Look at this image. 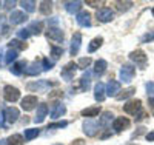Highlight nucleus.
I'll use <instances>...</instances> for the list:
<instances>
[{
	"instance_id": "obj_21",
	"label": "nucleus",
	"mask_w": 154,
	"mask_h": 145,
	"mask_svg": "<svg viewBox=\"0 0 154 145\" xmlns=\"http://www.w3.org/2000/svg\"><path fill=\"white\" fill-rule=\"evenodd\" d=\"M106 68H108V63H106L105 59H99V60L94 62V74L97 77H100L102 74H103L106 71Z\"/></svg>"
},
{
	"instance_id": "obj_14",
	"label": "nucleus",
	"mask_w": 154,
	"mask_h": 145,
	"mask_svg": "<svg viewBox=\"0 0 154 145\" xmlns=\"http://www.w3.org/2000/svg\"><path fill=\"white\" fill-rule=\"evenodd\" d=\"M66 113V107L63 103H54L53 107H51L49 110V116H51V119H59V117H62L63 114Z\"/></svg>"
},
{
	"instance_id": "obj_6",
	"label": "nucleus",
	"mask_w": 154,
	"mask_h": 145,
	"mask_svg": "<svg viewBox=\"0 0 154 145\" xmlns=\"http://www.w3.org/2000/svg\"><path fill=\"white\" fill-rule=\"evenodd\" d=\"M77 68H79V65H77L75 62H68L65 67L62 68V79H63V80H66V82H71Z\"/></svg>"
},
{
	"instance_id": "obj_47",
	"label": "nucleus",
	"mask_w": 154,
	"mask_h": 145,
	"mask_svg": "<svg viewBox=\"0 0 154 145\" xmlns=\"http://www.w3.org/2000/svg\"><path fill=\"white\" fill-rule=\"evenodd\" d=\"M145 137H146V140H148V142H154V130H152V131H149V133H146V136H145Z\"/></svg>"
},
{
	"instance_id": "obj_46",
	"label": "nucleus",
	"mask_w": 154,
	"mask_h": 145,
	"mask_svg": "<svg viewBox=\"0 0 154 145\" xmlns=\"http://www.w3.org/2000/svg\"><path fill=\"white\" fill-rule=\"evenodd\" d=\"M152 93H154V84H152V82H149V84L146 85V94H148V96H151Z\"/></svg>"
},
{
	"instance_id": "obj_15",
	"label": "nucleus",
	"mask_w": 154,
	"mask_h": 145,
	"mask_svg": "<svg viewBox=\"0 0 154 145\" xmlns=\"http://www.w3.org/2000/svg\"><path fill=\"white\" fill-rule=\"evenodd\" d=\"M105 97H106V85L102 82H97L94 87V99L97 102H103Z\"/></svg>"
},
{
	"instance_id": "obj_57",
	"label": "nucleus",
	"mask_w": 154,
	"mask_h": 145,
	"mask_svg": "<svg viewBox=\"0 0 154 145\" xmlns=\"http://www.w3.org/2000/svg\"><path fill=\"white\" fill-rule=\"evenodd\" d=\"M54 145H63V143H54Z\"/></svg>"
},
{
	"instance_id": "obj_17",
	"label": "nucleus",
	"mask_w": 154,
	"mask_h": 145,
	"mask_svg": "<svg viewBox=\"0 0 154 145\" xmlns=\"http://www.w3.org/2000/svg\"><path fill=\"white\" fill-rule=\"evenodd\" d=\"M22 105V108L25 111H31L35 108V105H37V96H25L20 102Z\"/></svg>"
},
{
	"instance_id": "obj_3",
	"label": "nucleus",
	"mask_w": 154,
	"mask_h": 145,
	"mask_svg": "<svg viewBox=\"0 0 154 145\" xmlns=\"http://www.w3.org/2000/svg\"><path fill=\"white\" fill-rule=\"evenodd\" d=\"M123 111H125L126 114L137 116L140 111H143V110H142V100H140V99H131V100H128V102L123 105Z\"/></svg>"
},
{
	"instance_id": "obj_32",
	"label": "nucleus",
	"mask_w": 154,
	"mask_h": 145,
	"mask_svg": "<svg viewBox=\"0 0 154 145\" xmlns=\"http://www.w3.org/2000/svg\"><path fill=\"white\" fill-rule=\"evenodd\" d=\"M136 93V88L134 87H130V88H126L123 91H120V94H117V97L116 99H119V100H123V99H128V97H131L133 94Z\"/></svg>"
},
{
	"instance_id": "obj_38",
	"label": "nucleus",
	"mask_w": 154,
	"mask_h": 145,
	"mask_svg": "<svg viewBox=\"0 0 154 145\" xmlns=\"http://www.w3.org/2000/svg\"><path fill=\"white\" fill-rule=\"evenodd\" d=\"M114 5L117 6V11L123 12V11H128V9L133 6V2H116Z\"/></svg>"
},
{
	"instance_id": "obj_44",
	"label": "nucleus",
	"mask_w": 154,
	"mask_h": 145,
	"mask_svg": "<svg viewBox=\"0 0 154 145\" xmlns=\"http://www.w3.org/2000/svg\"><path fill=\"white\" fill-rule=\"evenodd\" d=\"M103 2H97V0H88L86 2V5H89V6H93V8H99Z\"/></svg>"
},
{
	"instance_id": "obj_56",
	"label": "nucleus",
	"mask_w": 154,
	"mask_h": 145,
	"mask_svg": "<svg viewBox=\"0 0 154 145\" xmlns=\"http://www.w3.org/2000/svg\"><path fill=\"white\" fill-rule=\"evenodd\" d=\"M126 145H136V143H126Z\"/></svg>"
},
{
	"instance_id": "obj_55",
	"label": "nucleus",
	"mask_w": 154,
	"mask_h": 145,
	"mask_svg": "<svg viewBox=\"0 0 154 145\" xmlns=\"http://www.w3.org/2000/svg\"><path fill=\"white\" fill-rule=\"evenodd\" d=\"M151 14H152V17H154V8L151 9Z\"/></svg>"
},
{
	"instance_id": "obj_25",
	"label": "nucleus",
	"mask_w": 154,
	"mask_h": 145,
	"mask_svg": "<svg viewBox=\"0 0 154 145\" xmlns=\"http://www.w3.org/2000/svg\"><path fill=\"white\" fill-rule=\"evenodd\" d=\"M100 111H102V108L99 107V105H96V107H88V108L82 110L80 114H82L83 117H96Z\"/></svg>"
},
{
	"instance_id": "obj_42",
	"label": "nucleus",
	"mask_w": 154,
	"mask_h": 145,
	"mask_svg": "<svg viewBox=\"0 0 154 145\" xmlns=\"http://www.w3.org/2000/svg\"><path fill=\"white\" fill-rule=\"evenodd\" d=\"M29 36H31V33L28 31V28H23V30H19V31H17V37L22 39V40H26Z\"/></svg>"
},
{
	"instance_id": "obj_31",
	"label": "nucleus",
	"mask_w": 154,
	"mask_h": 145,
	"mask_svg": "<svg viewBox=\"0 0 154 145\" xmlns=\"http://www.w3.org/2000/svg\"><path fill=\"white\" fill-rule=\"evenodd\" d=\"M38 11H40L43 16H49L51 11H53V2H40Z\"/></svg>"
},
{
	"instance_id": "obj_4",
	"label": "nucleus",
	"mask_w": 154,
	"mask_h": 145,
	"mask_svg": "<svg viewBox=\"0 0 154 145\" xmlns=\"http://www.w3.org/2000/svg\"><path fill=\"white\" fill-rule=\"evenodd\" d=\"M46 39L51 42L62 43L63 39H65V34H63V31L60 28H57V26H49L48 31H46Z\"/></svg>"
},
{
	"instance_id": "obj_45",
	"label": "nucleus",
	"mask_w": 154,
	"mask_h": 145,
	"mask_svg": "<svg viewBox=\"0 0 154 145\" xmlns=\"http://www.w3.org/2000/svg\"><path fill=\"white\" fill-rule=\"evenodd\" d=\"M0 127H2V128H8V122H6V119H5L3 113L0 114Z\"/></svg>"
},
{
	"instance_id": "obj_9",
	"label": "nucleus",
	"mask_w": 154,
	"mask_h": 145,
	"mask_svg": "<svg viewBox=\"0 0 154 145\" xmlns=\"http://www.w3.org/2000/svg\"><path fill=\"white\" fill-rule=\"evenodd\" d=\"M2 113H3V116H5V119H6L8 125L17 122V119L20 117V111H19L16 107H6Z\"/></svg>"
},
{
	"instance_id": "obj_50",
	"label": "nucleus",
	"mask_w": 154,
	"mask_h": 145,
	"mask_svg": "<svg viewBox=\"0 0 154 145\" xmlns=\"http://www.w3.org/2000/svg\"><path fill=\"white\" fill-rule=\"evenodd\" d=\"M71 145H85V140L83 139H75V140H72Z\"/></svg>"
},
{
	"instance_id": "obj_52",
	"label": "nucleus",
	"mask_w": 154,
	"mask_h": 145,
	"mask_svg": "<svg viewBox=\"0 0 154 145\" xmlns=\"http://www.w3.org/2000/svg\"><path fill=\"white\" fill-rule=\"evenodd\" d=\"M148 102H149V105L154 108V93L151 94V96H148Z\"/></svg>"
},
{
	"instance_id": "obj_30",
	"label": "nucleus",
	"mask_w": 154,
	"mask_h": 145,
	"mask_svg": "<svg viewBox=\"0 0 154 145\" xmlns=\"http://www.w3.org/2000/svg\"><path fill=\"white\" fill-rule=\"evenodd\" d=\"M8 46L11 49H16V51H23V49H26V43H23L22 40H19V39H14V40H11L8 43Z\"/></svg>"
},
{
	"instance_id": "obj_24",
	"label": "nucleus",
	"mask_w": 154,
	"mask_h": 145,
	"mask_svg": "<svg viewBox=\"0 0 154 145\" xmlns=\"http://www.w3.org/2000/svg\"><path fill=\"white\" fill-rule=\"evenodd\" d=\"M91 73L89 71H85L83 73V76L79 79V85H80V91H86L88 88H89V85H91Z\"/></svg>"
},
{
	"instance_id": "obj_29",
	"label": "nucleus",
	"mask_w": 154,
	"mask_h": 145,
	"mask_svg": "<svg viewBox=\"0 0 154 145\" xmlns=\"http://www.w3.org/2000/svg\"><path fill=\"white\" fill-rule=\"evenodd\" d=\"M9 33V20L5 16H0V36H6Z\"/></svg>"
},
{
	"instance_id": "obj_37",
	"label": "nucleus",
	"mask_w": 154,
	"mask_h": 145,
	"mask_svg": "<svg viewBox=\"0 0 154 145\" xmlns=\"http://www.w3.org/2000/svg\"><path fill=\"white\" fill-rule=\"evenodd\" d=\"M22 8L26 11V12H34L35 11V2H32V0H26V2H20Z\"/></svg>"
},
{
	"instance_id": "obj_27",
	"label": "nucleus",
	"mask_w": 154,
	"mask_h": 145,
	"mask_svg": "<svg viewBox=\"0 0 154 145\" xmlns=\"http://www.w3.org/2000/svg\"><path fill=\"white\" fill-rule=\"evenodd\" d=\"M102 43H103V37L99 36V37H94L91 42H89L88 45V52H94L96 49H99L102 46Z\"/></svg>"
},
{
	"instance_id": "obj_40",
	"label": "nucleus",
	"mask_w": 154,
	"mask_h": 145,
	"mask_svg": "<svg viewBox=\"0 0 154 145\" xmlns=\"http://www.w3.org/2000/svg\"><path fill=\"white\" fill-rule=\"evenodd\" d=\"M77 65H79V68H82V70L88 68L89 65H91V57H82L79 62H77Z\"/></svg>"
},
{
	"instance_id": "obj_35",
	"label": "nucleus",
	"mask_w": 154,
	"mask_h": 145,
	"mask_svg": "<svg viewBox=\"0 0 154 145\" xmlns=\"http://www.w3.org/2000/svg\"><path fill=\"white\" fill-rule=\"evenodd\" d=\"M38 133H40V130L38 128H28V130H25V139L26 140H32L38 136Z\"/></svg>"
},
{
	"instance_id": "obj_54",
	"label": "nucleus",
	"mask_w": 154,
	"mask_h": 145,
	"mask_svg": "<svg viewBox=\"0 0 154 145\" xmlns=\"http://www.w3.org/2000/svg\"><path fill=\"white\" fill-rule=\"evenodd\" d=\"M0 145H9L8 143V139H0Z\"/></svg>"
},
{
	"instance_id": "obj_51",
	"label": "nucleus",
	"mask_w": 154,
	"mask_h": 145,
	"mask_svg": "<svg viewBox=\"0 0 154 145\" xmlns=\"http://www.w3.org/2000/svg\"><path fill=\"white\" fill-rule=\"evenodd\" d=\"M109 136H111V130H106L105 133L100 136V139H106V137H109Z\"/></svg>"
},
{
	"instance_id": "obj_12",
	"label": "nucleus",
	"mask_w": 154,
	"mask_h": 145,
	"mask_svg": "<svg viewBox=\"0 0 154 145\" xmlns=\"http://www.w3.org/2000/svg\"><path fill=\"white\" fill-rule=\"evenodd\" d=\"M75 22L79 26H83V28H88V26H91V14H89L88 11L82 9L79 14H75Z\"/></svg>"
},
{
	"instance_id": "obj_18",
	"label": "nucleus",
	"mask_w": 154,
	"mask_h": 145,
	"mask_svg": "<svg viewBox=\"0 0 154 145\" xmlns=\"http://www.w3.org/2000/svg\"><path fill=\"white\" fill-rule=\"evenodd\" d=\"M46 114H48V105L46 103H38L37 113H35V117H34V122L35 124H42L45 121Z\"/></svg>"
},
{
	"instance_id": "obj_22",
	"label": "nucleus",
	"mask_w": 154,
	"mask_h": 145,
	"mask_svg": "<svg viewBox=\"0 0 154 145\" xmlns=\"http://www.w3.org/2000/svg\"><path fill=\"white\" fill-rule=\"evenodd\" d=\"M26 62L25 60H19V62H16V63H12V67L9 68L11 70V73L14 74V76H22V73L26 70Z\"/></svg>"
},
{
	"instance_id": "obj_41",
	"label": "nucleus",
	"mask_w": 154,
	"mask_h": 145,
	"mask_svg": "<svg viewBox=\"0 0 154 145\" xmlns=\"http://www.w3.org/2000/svg\"><path fill=\"white\" fill-rule=\"evenodd\" d=\"M151 40H154V31H148L146 34H143L140 37V42L142 43H149Z\"/></svg>"
},
{
	"instance_id": "obj_34",
	"label": "nucleus",
	"mask_w": 154,
	"mask_h": 145,
	"mask_svg": "<svg viewBox=\"0 0 154 145\" xmlns=\"http://www.w3.org/2000/svg\"><path fill=\"white\" fill-rule=\"evenodd\" d=\"M25 142V137L22 134H12L8 137V143L9 145H23Z\"/></svg>"
},
{
	"instance_id": "obj_8",
	"label": "nucleus",
	"mask_w": 154,
	"mask_h": 145,
	"mask_svg": "<svg viewBox=\"0 0 154 145\" xmlns=\"http://www.w3.org/2000/svg\"><path fill=\"white\" fill-rule=\"evenodd\" d=\"M82 128H83V133H85L88 137H93V136H96V134H97L99 124H97L96 121H93V119H88V121H85V122H83Z\"/></svg>"
},
{
	"instance_id": "obj_10",
	"label": "nucleus",
	"mask_w": 154,
	"mask_h": 145,
	"mask_svg": "<svg viewBox=\"0 0 154 145\" xmlns=\"http://www.w3.org/2000/svg\"><path fill=\"white\" fill-rule=\"evenodd\" d=\"M9 25H20L23 22H26L28 20V16L25 14V11H11V14H9Z\"/></svg>"
},
{
	"instance_id": "obj_20",
	"label": "nucleus",
	"mask_w": 154,
	"mask_h": 145,
	"mask_svg": "<svg viewBox=\"0 0 154 145\" xmlns=\"http://www.w3.org/2000/svg\"><path fill=\"white\" fill-rule=\"evenodd\" d=\"M43 71V67H42V63H38V62H32L28 65V68L25 70V74L26 76H37V74H40Z\"/></svg>"
},
{
	"instance_id": "obj_19",
	"label": "nucleus",
	"mask_w": 154,
	"mask_h": 145,
	"mask_svg": "<svg viewBox=\"0 0 154 145\" xmlns=\"http://www.w3.org/2000/svg\"><path fill=\"white\" fill-rule=\"evenodd\" d=\"M117 93H120V82L117 80H109L106 84V96L117 97Z\"/></svg>"
},
{
	"instance_id": "obj_11",
	"label": "nucleus",
	"mask_w": 154,
	"mask_h": 145,
	"mask_svg": "<svg viewBox=\"0 0 154 145\" xmlns=\"http://www.w3.org/2000/svg\"><path fill=\"white\" fill-rule=\"evenodd\" d=\"M97 19H99V22H102V23H108V22H111V20L114 19V12H112L111 8L103 6V8H100V9L97 11Z\"/></svg>"
},
{
	"instance_id": "obj_26",
	"label": "nucleus",
	"mask_w": 154,
	"mask_h": 145,
	"mask_svg": "<svg viewBox=\"0 0 154 145\" xmlns=\"http://www.w3.org/2000/svg\"><path fill=\"white\" fill-rule=\"evenodd\" d=\"M28 31L31 33V34H40L42 31H43V22H37V20H34V22H31L29 25H28Z\"/></svg>"
},
{
	"instance_id": "obj_2",
	"label": "nucleus",
	"mask_w": 154,
	"mask_h": 145,
	"mask_svg": "<svg viewBox=\"0 0 154 145\" xmlns=\"http://www.w3.org/2000/svg\"><path fill=\"white\" fill-rule=\"evenodd\" d=\"M136 76V68L133 67L131 63H123L120 67V71H119V79L125 84H130Z\"/></svg>"
},
{
	"instance_id": "obj_53",
	"label": "nucleus",
	"mask_w": 154,
	"mask_h": 145,
	"mask_svg": "<svg viewBox=\"0 0 154 145\" xmlns=\"http://www.w3.org/2000/svg\"><path fill=\"white\" fill-rule=\"evenodd\" d=\"M3 63H5V57H3V52L0 51V67H2Z\"/></svg>"
},
{
	"instance_id": "obj_49",
	"label": "nucleus",
	"mask_w": 154,
	"mask_h": 145,
	"mask_svg": "<svg viewBox=\"0 0 154 145\" xmlns=\"http://www.w3.org/2000/svg\"><path fill=\"white\" fill-rule=\"evenodd\" d=\"M3 5H5V6H3L5 9H11L12 6L16 5V2H3Z\"/></svg>"
},
{
	"instance_id": "obj_39",
	"label": "nucleus",
	"mask_w": 154,
	"mask_h": 145,
	"mask_svg": "<svg viewBox=\"0 0 154 145\" xmlns=\"http://www.w3.org/2000/svg\"><path fill=\"white\" fill-rule=\"evenodd\" d=\"M54 60H49L48 57H45V59H42V67H43V71H48V70H53V67H54Z\"/></svg>"
},
{
	"instance_id": "obj_58",
	"label": "nucleus",
	"mask_w": 154,
	"mask_h": 145,
	"mask_svg": "<svg viewBox=\"0 0 154 145\" xmlns=\"http://www.w3.org/2000/svg\"><path fill=\"white\" fill-rule=\"evenodd\" d=\"M2 5H3V2H0V6H2Z\"/></svg>"
},
{
	"instance_id": "obj_7",
	"label": "nucleus",
	"mask_w": 154,
	"mask_h": 145,
	"mask_svg": "<svg viewBox=\"0 0 154 145\" xmlns=\"http://www.w3.org/2000/svg\"><path fill=\"white\" fill-rule=\"evenodd\" d=\"M130 125H131V121L128 119V117H123V116L116 117V119L112 121V130L116 131V133H120V131L130 128Z\"/></svg>"
},
{
	"instance_id": "obj_36",
	"label": "nucleus",
	"mask_w": 154,
	"mask_h": 145,
	"mask_svg": "<svg viewBox=\"0 0 154 145\" xmlns=\"http://www.w3.org/2000/svg\"><path fill=\"white\" fill-rule=\"evenodd\" d=\"M63 49L62 46H56V45H51V56H53V60L56 62L60 56H63Z\"/></svg>"
},
{
	"instance_id": "obj_48",
	"label": "nucleus",
	"mask_w": 154,
	"mask_h": 145,
	"mask_svg": "<svg viewBox=\"0 0 154 145\" xmlns=\"http://www.w3.org/2000/svg\"><path fill=\"white\" fill-rule=\"evenodd\" d=\"M148 114L145 113V111H140L137 116H136V121H142V119H145V117H146Z\"/></svg>"
},
{
	"instance_id": "obj_43",
	"label": "nucleus",
	"mask_w": 154,
	"mask_h": 145,
	"mask_svg": "<svg viewBox=\"0 0 154 145\" xmlns=\"http://www.w3.org/2000/svg\"><path fill=\"white\" fill-rule=\"evenodd\" d=\"M68 125L66 121H62V122H56V124H49L48 125V130H54V128H65Z\"/></svg>"
},
{
	"instance_id": "obj_16",
	"label": "nucleus",
	"mask_w": 154,
	"mask_h": 145,
	"mask_svg": "<svg viewBox=\"0 0 154 145\" xmlns=\"http://www.w3.org/2000/svg\"><path fill=\"white\" fill-rule=\"evenodd\" d=\"M82 46V34L80 33H75L72 36V40H71V48H69V54L71 56H77V52H79Z\"/></svg>"
},
{
	"instance_id": "obj_1",
	"label": "nucleus",
	"mask_w": 154,
	"mask_h": 145,
	"mask_svg": "<svg viewBox=\"0 0 154 145\" xmlns=\"http://www.w3.org/2000/svg\"><path fill=\"white\" fill-rule=\"evenodd\" d=\"M128 57H130V59L137 65V67H139L140 70H145V68H146L148 56L145 54V51H143V49H136V51H131Z\"/></svg>"
},
{
	"instance_id": "obj_13",
	"label": "nucleus",
	"mask_w": 154,
	"mask_h": 145,
	"mask_svg": "<svg viewBox=\"0 0 154 145\" xmlns=\"http://www.w3.org/2000/svg\"><path fill=\"white\" fill-rule=\"evenodd\" d=\"M53 85L48 80H38V82H32V84H28V90L29 91H38V93H46L48 88Z\"/></svg>"
},
{
	"instance_id": "obj_33",
	"label": "nucleus",
	"mask_w": 154,
	"mask_h": 145,
	"mask_svg": "<svg viewBox=\"0 0 154 145\" xmlns=\"http://www.w3.org/2000/svg\"><path fill=\"white\" fill-rule=\"evenodd\" d=\"M17 59V51L16 49H8L5 52V65H11V62H14Z\"/></svg>"
},
{
	"instance_id": "obj_5",
	"label": "nucleus",
	"mask_w": 154,
	"mask_h": 145,
	"mask_svg": "<svg viewBox=\"0 0 154 145\" xmlns=\"http://www.w3.org/2000/svg\"><path fill=\"white\" fill-rule=\"evenodd\" d=\"M3 97L6 102H17L20 99V91L16 88V87H12V85H5L3 88Z\"/></svg>"
},
{
	"instance_id": "obj_28",
	"label": "nucleus",
	"mask_w": 154,
	"mask_h": 145,
	"mask_svg": "<svg viewBox=\"0 0 154 145\" xmlns=\"http://www.w3.org/2000/svg\"><path fill=\"white\" fill-rule=\"evenodd\" d=\"M112 117H114V114H112L111 111H105V113H102V117L99 119V125H100V127H106L108 124H111Z\"/></svg>"
},
{
	"instance_id": "obj_23",
	"label": "nucleus",
	"mask_w": 154,
	"mask_h": 145,
	"mask_svg": "<svg viewBox=\"0 0 154 145\" xmlns=\"http://www.w3.org/2000/svg\"><path fill=\"white\" fill-rule=\"evenodd\" d=\"M65 5V11L66 12H69V14H79V12L82 11L80 8H82V2H65L63 3Z\"/></svg>"
}]
</instances>
